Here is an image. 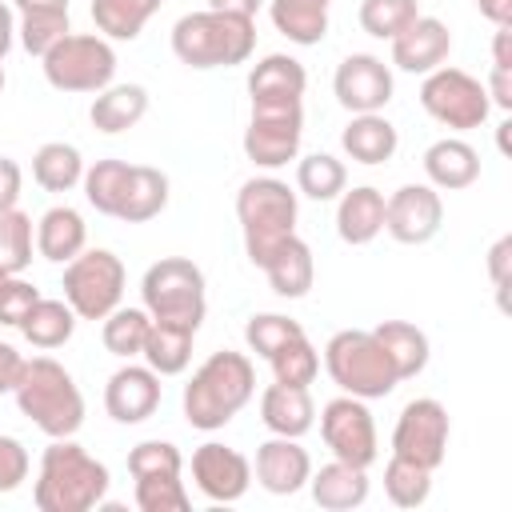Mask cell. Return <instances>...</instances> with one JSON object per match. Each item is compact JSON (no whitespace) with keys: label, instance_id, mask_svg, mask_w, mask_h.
<instances>
[{"label":"cell","instance_id":"7402d4cb","mask_svg":"<svg viewBox=\"0 0 512 512\" xmlns=\"http://www.w3.org/2000/svg\"><path fill=\"white\" fill-rule=\"evenodd\" d=\"M340 148L348 152V160L372 168V164H384L396 156L400 132L384 112H356L340 132Z\"/></svg>","mask_w":512,"mask_h":512},{"label":"cell","instance_id":"d6986e66","mask_svg":"<svg viewBox=\"0 0 512 512\" xmlns=\"http://www.w3.org/2000/svg\"><path fill=\"white\" fill-rule=\"evenodd\" d=\"M452 52V32L436 16H416L400 36H392V64L412 76L436 72Z\"/></svg>","mask_w":512,"mask_h":512},{"label":"cell","instance_id":"db71d44e","mask_svg":"<svg viewBox=\"0 0 512 512\" xmlns=\"http://www.w3.org/2000/svg\"><path fill=\"white\" fill-rule=\"evenodd\" d=\"M260 4H264V0H208V8H212V12H228V16H248V20H256Z\"/></svg>","mask_w":512,"mask_h":512},{"label":"cell","instance_id":"94428289","mask_svg":"<svg viewBox=\"0 0 512 512\" xmlns=\"http://www.w3.org/2000/svg\"><path fill=\"white\" fill-rule=\"evenodd\" d=\"M4 276H16V272H4V268H0V280H4Z\"/></svg>","mask_w":512,"mask_h":512},{"label":"cell","instance_id":"2e32d148","mask_svg":"<svg viewBox=\"0 0 512 512\" xmlns=\"http://www.w3.org/2000/svg\"><path fill=\"white\" fill-rule=\"evenodd\" d=\"M392 68L372 56V52H352L336 64V76H332V92L340 100V108H348L352 116L356 112H380L388 108L392 100Z\"/></svg>","mask_w":512,"mask_h":512},{"label":"cell","instance_id":"c3c4849f","mask_svg":"<svg viewBox=\"0 0 512 512\" xmlns=\"http://www.w3.org/2000/svg\"><path fill=\"white\" fill-rule=\"evenodd\" d=\"M28 448L16 436H0V492H16L28 480Z\"/></svg>","mask_w":512,"mask_h":512},{"label":"cell","instance_id":"ba28073f","mask_svg":"<svg viewBox=\"0 0 512 512\" xmlns=\"http://www.w3.org/2000/svg\"><path fill=\"white\" fill-rule=\"evenodd\" d=\"M40 64L56 92H100L116 80V48L100 32H68L40 56Z\"/></svg>","mask_w":512,"mask_h":512},{"label":"cell","instance_id":"d4e9b609","mask_svg":"<svg viewBox=\"0 0 512 512\" xmlns=\"http://www.w3.org/2000/svg\"><path fill=\"white\" fill-rule=\"evenodd\" d=\"M424 176L432 188H444V192H460L468 184H476L480 176V152L460 140V136H444L436 144H428L424 152Z\"/></svg>","mask_w":512,"mask_h":512},{"label":"cell","instance_id":"60d3db41","mask_svg":"<svg viewBox=\"0 0 512 512\" xmlns=\"http://www.w3.org/2000/svg\"><path fill=\"white\" fill-rule=\"evenodd\" d=\"M268 364H272V380L292 384V388H308L316 380V372H320V352L312 348L308 336H296L284 348H276L268 356Z\"/></svg>","mask_w":512,"mask_h":512},{"label":"cell","instance_id":"9f6ffc18","mask_svg":"<svg viewBox=\"0 0 512 512\" xmlns=\"http://www.w3.org/2000/svg\"><path fill=\"white\" fill-rule=\"evenodd\" d=\"M476 8H480V16H488L496 28H500V24H512V0H476Z\"/></svg>","mask_w":512,"mask_h":512},{"label":"cell","instance_id":"836d02e7","mask_svg":"<svg viewBox=\"0 0 512 512\" xmlns=\"http://www.w3.org/2000/svg\"><path fill=\"white\" fill-rule=\"evenodd\" d=\"M32 180L44 192H72L84 180V156H80V148L76 144H64V140L40 144L36 156H32Z\"/></svg>","mask_w":512,"mask_h":512},{"label":"cell","instance_id":"7c38bea8","mask_svg":"<svg viewBox=\"0 0 512 512\" xmlns=\"http://www.w3.org/2000/svg\"><path fill=\"white\" fill-rule=\"evenodd\" d=\"M320 436L332 452V460L356 464V468H372L380 456V440H376V420L368 412V400L360 396H332L320 408Z\"/></svg>","mask_w":512,"mask_h":512},{"label":"cell","instance_id":"b9f144b4","mask_svg":"<svg viewBox=\"0 0 512 512\" xmlns=\"http://www.w3.org/2000/svg\"><path fill=\"white\" fill-rule=\"evenodd\" d=\"M416 16H420L416 0H360V28L376 40L400 36Z\"/></svg>","mask_w":512,"mask_h":512},{"label":"cell","instance_id":"4dcf8cb0","mask_svg":"<svg viewBox=\"0 0 512 512\" xmlns=\"http://www.w3.org/2000/svg\"><path fill=\"white\" fill-rule=\"evenodd\" d=\"M372 336L388 352V360H392V368H396L400 380H412V376H420L428 368V336L416 324H408V320H384V324L372 328Z\"/></svg>","mask_w":512,"mask_h":512},{"label":"cell","instance_id":"f35d334b","mask_svg":"<svg viewBox=\"0 0 512 512\" xmlns=\"http://www.w3.org/2000/svg\"><path fill=\"white\" fill-rule=\"evenodd\" d=\"M384 496L396 508H420L432 496V472L412 464V460H404V456H392L384 464Z\"/></svg>","mask_w":512,"mask_h":512},{"label":"cell","instance_id":"44dd1931","mask_svg":"<svg viewBox=\"0 0 512 512\" xmlns=\"http://www.w3.org/2000/svg\"><path fill=\"white\" fill-rule=\"evenodd\" d=\"M260 420L272 436H296L300 440L316 424V404H312L308 388H292V384L272 380L260 392Z\"/></svg>","mask_w":512,"mask_h":512},{"label":"cell","instance_id":"f5cc1de1","mask_svg":"<svg viewBox=\"0 0 512 512\" xmlns=\"http://www.w3.org/2000/svg\"><path fill=\"white\" fill-rule=\"evenodd\" d=\"M508 260H512V236H500L488 252V272H492V284L496 292L504 296V272H508Z\"/></svg>","mask_w":512,"mask_h":512},{"label":"cell","instance_id":"6f0895ef","mask_svg":"<svg viewBox=\"0 0 512 512\" xmlns=\"http://www.w3.org/2000/svg\"><path fill=\"white\" fill-rule=\"evenodd\" d=\"M12 40H16V16H12V8H8V4H0V60L8 56Z\"/></svg>","mask_w":512,"mask_h":512},{"label":"cell","instance_id":"ab89813d","mask_svg":"<svg viewBox=\"0 0 512 512\" xmlns=\"http://www.w3.org/2000/svg\"><path fill=\"white\" fill-rule=\"evenodd\" d=\"M136 488V508L140 512H188L192 496L180 480V472H152V476H132Z\"/></svg>","mask_w":512,"mask_h":512},{"label":"cell","instance_id":"1f68e13d","mask_svg":"<svg viewBox=\"0 0 512 512\" xmlns=\"http://www.w3.org/2000/svg\"><path fill=\"white\" fill-rule=\"evenodd\" d=\"M72 332H76V312L68 308V300H48V296H40V300L28 308V316L20 320V336H24L32 348H40V352H52V348L68 344Z\"/></svg>","mask_w":512,"mask_h":512},{"label":"cell","instance_id":"bcb514c9","mask_svg":"<svg viewBox=\"0 0 512 512\" xmlns=\"http://www.w3.org/2000/svg\"><path fill=\"white\" fill-rule=\"evenodd\" d=\"M128 472L132 476H152V472H184V456L168 440H140L128 452Z\"/></svg>","mask_w":512,"mask_h":512},{"label":"cell","instance_id":"5bb4252c","mask_svg":"<svg viewBox=\"0 0 512 512\" xmlns=\"http://www.w3.org/2000/svg\"><path fill=\"white\" fill-rule=\"evenodd\" d=\"M444 224V200L432 184H404L384 200V232L396 244H428Z\"/></svg>","mask_w":512,"mask_h":512},{"label":"cell","instance_id":"30bf717a","mask_svg":"<svg viewBox=\"0 0 512 512\" xmlns=\"http://www.w3.org/2000/svg\"><path fill=\"white\" fill-rule=\"evenodd\" d=\"M420 108L444 124V128H456V132H468V128H480L492 112L488 104V92L484 84L464 72V68H452V64H440L436 72L424 76L420 84Z\"/></svg>","mask_w":512,"mask_h":512},{"label":"cell","instance_id":"816d5d0a","mask_svg":"<svg viewBox=\"0 0 512 512\" xmlns=\"http://www.w3.org/2000/svg\"><path fill=\"white\" fill-rule=\"evenodd\" d=\"M20 368H24V356H20L8 340H0V396H8V392L16 388Z\"/></svg>","mask_w":512,"mask_h":512},{"label":"cell","instance_id":"4fadbf2b","mask_svg":"<svg viewBox=\"0 0 512 512\" xmlns=\"http://www.w3.org/2000/svg\"><path fill=\"white\" fill-rule=\"evenodd\" d=\"M448 436H452L448 408L440 400H432V396H416L396 416L392 456H404V460L436 472L444 464V456H448Z\"/></svg>","mask_w":512,"mask_h":512},{"label":"cell","instance_id":"681fc988","mask_svg":"<svg viewBox=\"0 0 512 512\" xmlns=\"http://www.w3.org/2000/svg\"><path fill=\"white\" fill-rule=\"evenodd\" d=\"M20 188H24L20 164H16L12 156H0V212L16 208V200H20Z\"/></svg>","mask_w":512,"mask_h":512},{"label":"cell","instance_id":"9a60e30c","mask_svg":"<svg viewBox=\"0 0 512 512\" xmlns=\"http://www.w3.org/2000/svg\"><path fill=\"white\" fill-rule=\"evenodd\" d=\"M192 484L212 504H236L252 484V460L220 440H208L192 452Z\"/></svg>","mask_w":512,"mask_h":512},{"label":"cell","instance_id":"74e56055","mask_svg":"<svg viewBox=\"0 0 512 512\" xmlns=\"http://www.w3.org/2000/svg\"><path fill=\"white\" fill-rule=\"evenodd\" d=\"M148 328H152V316L144 308H112L104 316V328H100V340L112 356L120 360H132L144 352V340H148Z\"/></svg>","mask_w":512,"mask_h":512},{"label":"cell","instance_id":"f907efd6","mask_svg":"<svg viewBox=\"0 0 512 512\" xmlns=\"http://www.w3.org/2000/svg\"><path fill=\"white\" fill-rule=\"evenodd\" d=\"M484 92H488V104H496L500 112H512V68H492Z\"/></svg>","mask_w":512,"mask_h":512},{"label":"cell","instance_id":"7a4b0ae2","mask_svg":"<svg viewBox=\"0 0 512 512\" xmlns=\"http://www.w3.org/2000/svg\"><path fill=\"white\" fill-rule=\"evenodd\" d=\"M256 396V368L244 352H212L184 384V420L200 432L232 424V416Z\"/></svg>","mask_w":512,"mask_h":512},{"label":"cell","instance_id":"7bdbcfd3","mask_svg":"<svg viewBox=\"0 0 512 512\" xmlns=\"http://www.w3.org/2000/svg\"><path fill=\"white\" fill-rule=\"evenodd\" d=\"M32 216H24L20 208L0 212V268L4 272H24L32 264Z\"/></svg>","mask_w":512,"mask_h":512},{"label":"cell","instance_id":"d590c367","mask_svg":"<svg viewBox=\"0 0 512 512\" xmlns=\"http://www.w3.org/2000/svg\"><path fill=\"white\" fill-rule=\"evenodd\" d=\"M296 188H300L308 200L328 204V200H336V196L348 188V168H344V160H336L332 152H312V156H304V160L296 164Z\"/></svg>","mask_w":512,"mask_h":512},{"label":"cell","instance_id":"f546056e","mask_svg":"<svg viewBox=\"0 0 512 512\" xmlns=\"http://www.w3.org/2000/svg\"><path fill=\"white\" fill-rule=\"evenodd\" d=\"M328 8H332V0H272L268 16L280 36L308 48L328 36Z\"/></svg>","mask_w":512,"mask_h":512},{"label":"cell","instance_id":"6da1fadb","mask_svg":"<svg viewBox=\"0 0 512 512\" xmlns=\"http://www.w3.org/2000/svg\"><path fill=\"white\" fill-rule=\"evenodd\" d=\"M108 484V468L72 436H60L40 456L32 500L40 512H92L96 504H104Z\"/></svg>","mask_w":512,"mask_h":512},{"label":"cell","instance_id":"603a6c76","mask_svg":"<svg viewBox=\"0 0 512 512\" xmlns=\"http://www.w3.org/2000/svg\"><path fill=\"white\" fill-rule=\"evenodd\" d=\"M272 292L284 296V300H300L312 292V280H316V260H312V248L292 232L288 240H280L272 248V256L260 264Z\"/></svg>","mask_w":512,"mask_h":512},{"label":"cell","instance_id":"ffe728a7","mask_svg":"<svg viewBox=\"0 0 512 512\" xmlns=\"http://www.w3.org/2000/svg\"><path fill=\"white\" fill-rule=\"evenodd\" d=\"M336 200H340L336 204V232L344 244L364 248L384 232V192L380 188H372V184L344 188Z\"/></svg>","mask_w":512,"mask_h":512},{"label":"cell","instance_id":"ee69618b","mask_svg":"<svg viewBox=\"0 0 512 512\" xmlns=\"http://www.w3.org/2000/svg\"><path fill=\"white\" fill-rule=\"evenodd\" d=\"M296 336H304V328H300L296 320L280 316V312H260V316H252V320L244 324V344H248V352H256L260 360H268L276 348H284V344L296 340Z\"/></svg>","mask_w":512,"mask_h":512},{"label":"cell","instance_id":"f1b7e54d","mask_svg":"<svg viewBox=\"0 0 512 512\" xmlns=\"http://www.w3.org/2000/svg\"><path fill=\"white\" fill-rule=\"evenodd\" d=\"M164 208H168V176H164L160 168H152V164H132L116 220H124V224H144V220L160 216Z\"/></svg>","mask_w":512,"mask_h":512},{"label":"cell","instance_id":"680465c9","mask_svg":"<svg viewBox=\"0 0 512 512\" xmlns=\"http://www.w3.org/2000/svg\"><path fill=\"white\" fill-rule=\"evenodd\" d=\"M16 12H68V0H12Z\"/></svg>","mask_w":512,"mask_h":512},{"label":"cell","instance_id":"8fae6325","mask_svg":"<svg viewBox=\"0 0 512 512\" xmlns=\"http://www.w3.org/2000/svg\"><path fill=\"white\" fill-rule=\"evenodd\" d=\"M304 136V100L280 104H252V120L244 128V156L256 168H284L296 160Z\"/></svg>","mask_w":512,"mask_h":512},{"label":"cell","instance_id":"91938a15","mask_svg":"<svg viewBox=\"0 0 512 512\" xmlns=\"http://www.w3.org/2000/svg\"><path fill=\"white\" fill-rule=\"evenodd\" d=\"M4 84H8V76H4V60H0V96H4Z\"/></svg>","mask_w":512,"mask_h":512},{"label":"cell","instance_id":"484cf974","mask_svg":"<svg viewBox=\"0 0 512 512\" xmlns=\"http://www.w3.org/2000/svg\"><path fill=\"white\" fill-rule=\"evenodd\" d=\"M308 488H312V500L324 512H352L368 500V468L332 460V464H320L308 476Z\"/></svg>","mask_w":512,"mask_h":512},{"label":"cell","instance_id":"e0dca14e","mask_svg":"<svg viewBox=\"0 0 512 512\" xmlns=\"http://www.w3.org/2000/svg\"><path fill=\"white\" fill-rule=\"evenodd\" d=\"M160 408V376L148 364H124L104 384V412L116 424H144Z\"/></svg>","mask_w":512,"mask_h":512},{"label":"cell","instance_id":"cb8c5ba5","mask_svg":"<svg viewBox=\"0 0 512 512\" xmlns=\"http://www.w3.org/2000/svg\"><path fill=\"white\" fill-rule=\"evenodd\" d=\"M304 88H308L304 64L296 56H284V52H272V56L256 60L252 72H248V96H252V104L304 100Z\"/></svg>","mask_w":512,"mask_h":512},{"label":"cell","instance_id":"4316f807","mask_svg":"<svg viewBox=\"0 0 512 512\" xmlns=\"http://www.w3.org/2000/svg\"><path fill=\"white\" fill-rule=\"evenodd\" d=\"M88 248V224L72 204H52L36 224V252L52 264H68Z\"/></svg>","mask_w":512,"mask_h":512},{"label":"cell","instance_id":"e575fe53","mask_svg":"<svg viewBox=\"0 0 512 512\" xmlns=\"http://www.w3.org/2000/svg\"><path fill=\"white\" fill-rule=\"evenodd\" d=\"M164 0H92V24L104 40H136Z\"/></svg>","mask_w":512,"mask_h":512},{"label":"cell","instance_id":"11a10c76","mask_svg":"<svg viewBox=\"0 0 512 512\" xmlns=\"http://www.w3.org/2000/svg\"><path fill=\"white\" fill-rule=\"evenodd\" d=\"M508 40H512V28H508V24H500V28H496V40H492V68H512Z\"/></svg>","mask_w":512,"mask_h":512},{"label":"cell","instance_id":"277c9868","mask_svg":"<svg viewBox=\"0 0 512 512\" xmlns=\"http://www.w3.org/2000/svg\"><path fill=\"white\" fill-rule=\"evenodd\" d=\"M256 52V20L228 12H184L172 24V56L188 68H232Z\"/></svg>","mask_w":512,"mask_h":512},{"label":"cell","instance_id":"3957f363","mask_svg":"<svg viewBox=\"0 0 512 512\" xmlns=\"http://www.w3.org/2000/svg\"><path fill=\"white\" fill-rule=\"evenodd\" d=\"M12 396H16V408L52 440L76 436L84 424V396H80L72 372L52 356L24 360Z\"/></svg>","mask_w":512,"mask_h":512},{"label":"cell","instance_id":"f6af8a7d","mask_svg":"<svg viewBox=\"0 0 512 512\" xmlns=\"http://www.w3.org/2000/svg\"><path fill=\"white\" fill-rule=\"evenodd\" d=\"M72 28H68V12H24L20 24H16V36H20V48L28 56H44L56 40H64Z\"/></svg>","mask_w":512,"mask_h":512},{"label":"cell","instance_id":"52a82bcc","mask_svg":"<svg viewBox=\"0 0 512 512\" xmlns=\"http://www.w3.org/2000/svg\"><path fill=\"white\" fill-rule=\"evenodd\" d=\"M140 296H144V312L152 320L200 332L204 312H208V296H204V272L188 256L156 260L140 280Z\"/></svg>","mask_w":512,"mask_h":512},{"label":"cell","instance_id":"8d00e7d4","mask_svg":"<svg viewBox=\"0 0 512 512\" xmlns=\"http://www.w3.org/2000/svg\"><path fill=\"white\" fill-rule=\"evenodd\" d=\"M128 172L132 164L128 160H96L92 168H84V200L100 212V216H116L120 212V200H124V188H128Z\"/></svg>","mask_w":512,"mask_h":512},{"label":"cell","instance_id":"8992f818","mask_svg":"<svg viewBox=\"0 0 512 512\" xmlns=\"http://www.w3.org/2000/svg\"><path fill=\"white\" fill-rule=\"evenodd\" d=\"M324 372L332 376L340 392L360 396V400H380L400 384L388 352L364 328H340L324 344Z\"/></svg>","mask_w":512,"mask_h":512},{"label":"cell","instance_id":"9c48e42d","mask_svg":"<svg viewBox=\"0 0 512 512\" xmlns=\"http://www.w3.org/2000/svg\"><path fill=\"white\" fill-rule=\"evenodd\" d=\"M124 260L108 248H84L64 264V300L76 312V320H104L124 300Z\"/></svg>","mask_w":512,"mask_h":512},{"label":"cell","instance_id":"5b68a950","mask_svg":"<svg viewBox=\"0 0 512 512\" xmlns=\"http://www.w3.org/2000/svg\"><path fill=\"white\" fill-rule=\"evenodd\" d=\"M236 220L244 232V252L260 268L272 248L296 232V192L276 176H252L236 192Z\"/></svg>","mask_w":512,"mask_h":512},{"label":"cell","instance_id":"7dc6e473","mask_svg":"<svg viewBox=\"0 0 512 512\" xmlns=\"http://www.w3.org/2000/svg\"><path fill=\"white\" fill-rule=\"evenodd\" d=\"M40 300V292L32 288V280L24 276H4L0 280V324L20 328V320L28 316V308Z\"/></svg>","mask_w":512,"mask_h":512},{"label":"cell","instance_id":"ac0fdd59","mask_svg":"<svg viewBox=\"0 0 512 512\" xmlns=\"http://www.w3.org/2000/svg\"><path fill=\"white\" fill-rule=\"evenodd\" d=\"M256 480L264 492L272 496H292L308 484L312 476V456L308 448H300L296 436H272L256 448V464H252Z\"/></svg>","mask_w":512,"mask_h":512},{"label":"cell","instance_id":"d6a6232c","mask_svg":"<svg viewBox=\"0 0 512 512\" xmlns=\"http://www.w3.org/2000/svg\"><path fill=\"white\" fill-rule=\"evenodd\" d=\"M192 340L196 332L192 328H180V324H160L152 320L148 328V340H144V364L156 372V376H180L188 364H192Z\"/></svg>","mask_w":512,"mask_h":512},{"label":"cell","instance_id":"83f0119b","mask_svg":"<svg viewBox=\"0 0 512 512\" xmlns=\"http://www.w3.org/2000/svg\"><path fill=\"white\" fill-rule=\"evenodd\" d=\"M148 112V88L144 84H108L96 92L92 108H88V120L96 132L104 136H116V132H128L144 120Z\"/></svg>","mask_w":512,"mask_h":512}]
</instances>
